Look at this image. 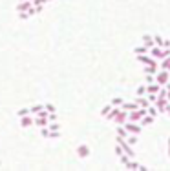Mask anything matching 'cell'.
I'll return each mask as SVG.
<instances>
[]
</instances>
